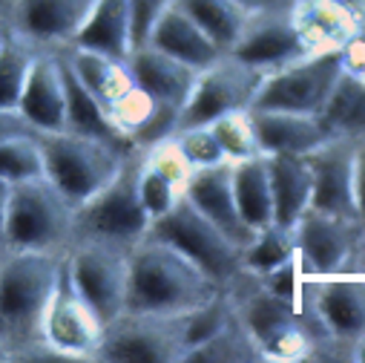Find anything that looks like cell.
<instances>
[{
    "instance_id": "6da1fadb",
    "label": "cell",
    "mask_w": 365,
    "mask_h": 363,
    "mask_svg": "<svg viewBox=\"0 0 365 363\" xmlns=\"http://www.w3.org/2000/svg\"><path fill=\"white\" fill-rule=\"evenodd\" d=\"M225 289L207 277L205 271L175 245L144 237L130 251L127 268V312H153V314H187L210 303Z\"/></svg>"
},
{
    "instance_id": "7a4b0ae2",
    "label": "cell",
    "mask_w": 365,
    "mask_h": 363,
    "mask_svg": "<svg viewBox=\"0 0 365 363\" xmlns=\"http://www.w3.org/2000/svg\"><path fill=\"white\" fill-rule=\"evenodd\" d=\"M63 257L66 251H4L0 257V337L9 352L41 340L43 312Z\"/></svg>"
},
{
    "instance_id": "3957f363",
    "label": "cell",
    "mask_w": 365,
    "mask_h": 363,
    "mask_svg": "<svg viewBox=\"0 0 365 363\" xmlns=\"http://www.w3.org/2000/svg\"><path fill=\"white\" fill-rule=\"evenodd\" d=\"M43 153V176L78 208L93 199L121 170L133 147L93 139L72 130H55L38 136Z\"/></svg>"
},
{
    "instance_id": "277c9868",
    "label": "cell",
    "mask_w": 365,
    "mask_h": 363,
    "mask_svg": "<svg viewBox=\"0 0 365 363\" xmlns=\"http://www.w3.org/2000/svg\"><path fill=\"white\" fill-rule=\"evenodd\" d=\"M233 312L259 343L267 363H311V337L299 312L270 294L256 274H242L227 286Z\"/></svg>"
},
{
    "instance_id": "5b68a950",
    "label": "cell",
    "mask_w": 365,
    "mask_h": 363,
    "mask_svg": "<svg viewBox=\"0 0 365 363\" xmlns=\"http://www.w3.org/2000/svg\"><path fill=\"white\" fill-rule=\"evenodd\" d=\"M75 237V205L46 176L18 182L9 191L4 248L6 251H58Z\"/></svg>"
},
{
    "instance_id": "8992f818",
    "label": "cell",
    "mask_w": 365,
    "mask_h": 363,
    "mask_svg": "<svg viewBox=\"0 0 365 363\" xmlns=\"http://www.w3.org/2000/svg\"><path fill=\"white\" fill-rule=\"evenodd\" d=\"M138 159L141 147H133L121 170L83 205L75 208L72 239H104L124 248H135L150 234V211L138 188Z\"/></svg>"
},
{
    "instance_id": "52a82bcc",
    "label": "cell",
    "mask_w": 365,
    "mask_h": 363,
    "mask_svg": "<svg viewBox=\"0 0 365 363\" xmlns=\"http://www.w3.org/2000/svg\"><path fill=\"white\" fill-rule=\"evenodd\" d=\"M187 354V314L121 312L104 326L96 363H181Z\"/></svg>"
},
{
    "instance_id": "ba28073f",
    "label": "cell",
    "mask_w": 365,
    "mask_h": 363,
    "mask_svg": "<svg viewBox=\"0 0 365 363\" xmlns=\"http://www.w3.org/2000/svg\"><path fill=\"white\" fill-rule=\"evenodd\" d=\"M150 237H158L175 245L181 254H187L222 289H227L245 271L242 248L222 228H216L187 197L150 225Z\"/></svg>"
},
{
    "instance_id": "9c48e42d",
    "label": "cell",
    "mask_w": 365,
    "mask_h": 363,
    "mask_svg": "<svg viewBox=\"0 0 365 363\" xmlns=\"http://www.w3.org/2000/svg\"><path fill=\"white\" fill-rule=\"evenodd\" d=\"M130 251L104 239H72L66 248L69 277L104 326L124 312Z\"/></svg>"
},
{
    "instance_id": "30bf717a",
    "label": "cell",
    "mask_w": 365,
    "mask_h": 363,
    "mask_svg": "<svg viewBox=\"0 0 365 363\" xmlns=\"http://www.w3.org/2000/svg\"><path fill=\"white\" fill-rule=\"evenodd\" d=\"M345 69L342 52L308 55L277 72H267L253 96V110H285L319 116L336 78Z\"/></svg>"
},
{
    "instance_id": "8fae6325",
    "label": "cell",
    "mask_w": 365,
    "mask_h": 363,
    "mask_svg": "<svg viewBox=\"0 0 365 363\" xmlns=\"http://www.w3.org/2000/svg\"><path fill=\"white\" fill-rule=\"evenodd\" d=\"M101 334H104V323L75 289L66 268V257H63L58 283L43 312L41 340L63 352L72 363H96V349L101 343Z\"/></svg>"
},
{
    "instance_id": "7c38bea8",
    "label": "cell",
    "mask_w": 365,
    "mask_h": 363,
    "mask_svg": "<svg viewBox=\"0 0 365 363\" xmlns=\"http://www.w3.org/2000/svg\"><path fill=\"white\" fill-rule=\"evenodd\" d=\"M262 78H264V72H259L256 66H247L225 52L216 64H210L207 69L199 72L193 93L178 116V127L210 124L219 116H227L236 110H250Z\"/></svg>"
},
{
    "instance_id": "4fadbf2b",
    "label": "cell",
    "mask_w": 365,
    "mask_h": 363,
    "mask_svg": "<svg viewBox=\"0 0 365 363\" xmlns=\"http://www.w3.org/2000/svg\"><path fill=\"white\" fill-rule=\"evenodd\" d=\"M236 61L256 66L259 72H277L288 64L308 58V46L291 18L288 4H264L250 12L247 26L242 29L239 41L227 49Z\"/></svg>"
},
{
    "instance_id": "5bb4252c",
    "label": "cell",
    "mask_w": 365,
    "mask_h": 363,
    "mask_svg": "<svg viewBox=\"0 0 365 363\" xmlns=\"http://www.w3.org/2000/svg\"><path fill=\"white\" fill-rule=\"evenodd\" d=\"M297 254L314 277L354 274V259L362 239V222L308 208L294 225Z\"/></svg>"
},
{
    "instance_id": "9a60e30c",
    "label": "cell",
    "mask_w": 365,
    "mask_h": 363,
    "mask_svg": "<svg viewBox=\"0 0 365 363\" xmlns=\"http://www.w3.org/2000/svg\"><path fill=\"white\" fill-rule=\"evenodd\" d=\"M305 161L311 167V208L359 222L354 191L356 144L328 139L311 153H305Z\"/></svg>"
},
{
    "instance_id": "2e32d148",
    "label": "cell",
    "mask_w": 365,
    "mask_h": 363,
    "mask_svg": "<svg viewBox=\"0 0 365 363\" xmlns=\"http://www.w3.org/2000/svg\"><path fill=\"white\" fill-rule=\"evenodd\" d=\"M96 0H12L4 29L18 32L43 49H61L75 41Z\"/></svg>"
},
{
    "instance_id": "e0dca14e",
    "label": "cell",
    "mask_w": 365,
    "mask_h": 363,
    "mask_svg": "<svg viewBox=\"0 0 365 363\" xmlns=\"http://www.w3.org/2000/svg\"><path fill=\"white\" fill-rule=\"evenodd\" d=\"M190 176H193V167L173 136L141 147L138 188H141V199H144L153 222L161 219L167 211H173L185 199Z\"/></svg>"
},
{
    "instance_id": "ac0fdd59",
    "label": "cell",
    "mask_w": 365,
    "mask_h": 363,
    "mask_svg": "<svg viewBox=\"0 0 365 363\" xmlns=\"http://www.w3.org/2000/svg\"><path fill=\"white\" fill-rule=\"evenodd\" d=\"M18 110L38 133L66 130V86L58 49H38Z\"/></svg>"
},
{
    "instance_id": "d6986e66",
    "label": "cell",
    "mask_w": 365,
    "mask_h": 363,
    "mask_svg": "<svg viewBox=\"0 0 365 363\" xmlns=\"http://www.w3.org/2000/svg\"><path fill=\"white\" fill-rule=\"evenodd\" d=\"M127 64H130V72L135 78V84L144 89L150 99H155L158 104L175 110L181 116L185 110L193 86H196V78L202 69H193L190 64L178 61L155 46H138L127 55Z\"/></svg>"
},
{
    "instance_id": "ffe728a7",
    "label": "cell",
    "mask_w": 365,
    "mask_h": 363,
    "mask_svg": "<svg viewBox=\"0 0 365 363\" xmlns=\"http://www.w3.org/2000/svg\"><path fill=\"white\" fill-rule=\"evenodd\" d=\"M61 52H63L66 64L72 66V72L81 78V84L89 89V96L101 104L107 119H113V113L138 89L127 58H115V55L96 52V49H83V46H75V44L61 46Z\"/></svg>"
},
{
    "instance_id": "44dd1931",
    "label": "cell",
    "mask_w": 365,
    "mask_h": 363,
    "mask_svg": "<svg viewBox=\"0 0 365 363\" xmlns=\"http://www.w3.org/2000/svg\"><path fill=\"white\" fill-rule=\"evenodd\" d=\"M185 197L216 228H222L239 248L247 245L253 231L245 225V219L239 217V208H236V197H233V161H222V164H213V167L193 170Z\"/></svg>"
},
{
    "instance_id": "7402d4cb",
    "label": "cell",
    "mask_w": 365,
    "mask_h": 363,
    "mask_svg": "<svg viewBox=\"0 0 365 363\" xmlns=\"http://www.w3.org/2000/svg\"><path fill=\"white\" fill-rule=\"evenodd\" d=\"M288 6L311 55L342 52L365 29V24L334 0H288Z\"/></svg>"
},
{
    "instance_id": "603a6c76",
    "label": "cell",
    "mask_w": 365,
    "mask_h": 363,
    "mask_svg": "<svg viewBox=\"0 0 365 363\" xmlns=\"http://www.w3.org/2000/svg\"><path fill=\"white\" fill-rule=\"evenodd\" d=\"M253 127L262 156H305L325 141L317 116L285 110H253Z\"/></svg>"
},
{
    "instance_id": "cb8c5ba5",
    "label": "cell",
    "mask_w": 365,
    "mask_h": 363,
    "mask_svg": "<svg viewBox=\"0 0 365 363\" xmlns=\"http://www.w3.org/2000/svg\"><path fill=\"white\" fill-rule=\"evenodd\" d=\"M147 44L173 55V58H178V61L190 64L193 69H207L210 64H216L225 55L213 44V38L193 18H187L185 12H181L175 4L161 15V21L155 24Z\"/></svg>"
},
{
    "instance_id": "d4e9b609",
    "label": "cell",
    "mask_w": 365,
    "mask_h": 363,
    "mask_svg": "<svg viewBox=\"0 0 365 363\" xmlns=\"http://www.w3.org/2000/svg\"><path fill=\"white\" fill-rule=\"evenodd\" d=\"M270 194H273V222L294 228L299 217L311 208V167L305 156H267Z\"/></svg>"
},
{
    "instance_id": "484cf974",
    "label": "cell",
    "mask_w": 365,
    "mask_h": 363,
    "mask_svg": "<svg viewBox=\"0 0 365 363\" xmlns=\"http://www.w3.org/2000/svg\"><path fill=\"white\" fill-rule=\"evenodd\" d=\"M317 119L325 133V141L339 139V141L362 144L365 141V81L342 69Z\"/></svg>"
},
{
    "instance_id": "4316f807",
    "label": "cell",
    "mask_w": 365,
    "mask_h": 363,
    "mask_svg": "<svg viewBox=\"0 0 365 363\" xmlns=\"http://www.w3.org/2000/svg\"><path fill=\"white\" fill-rule=\"evenodd\" d=\"M75 46L107 52L115 58H127L133 52L130 32V0H96L93 12L78 29Z\"/></svg>"
},
{
    "instance_id": "83f0119b",
    "label": "cell",
    "mask_w": 365,
    "mask_h": 363,
    "mask_svg": "<svg viewBox=\"0 0 365 363\" xmlns=\"http://www.w3.org/2000/svg\"><path fill=\"white\" fill-rule=\"evenodd\" d=\"M233 197L239 217L250 231H259L273 222V194H270V170L267 156L233 161Z\"/></svg>"
},
{
    "instance_id": "f1b7e54d",
    "label": "cell",
    "mask_w": 365,
    "mask_h": 363,
    "mask_svg": "<svg viewBox=\"0 0 365 363\" xmlns=\"http://www.w3.org/2000/svg\"><path fill=\"white\" fill-rule=\"evenodd\" d=\"M58 61H61L63 86H66V130L93 136V139H104V141H115V144H127L118 136V130L113 127V121L107 119V113L101 110V104L89 96V89L72 72V66L66 64L61 49H58ZM127 147H133V144H127Z\"/></svg>"
},
{
    "instance_id": "f546056e",
    "label": "cell",
    "mask_w": 365,
    "mask_h": 363,
    "mask_svg": "<svg viewBox=\"0 0 365 363\" xmlns=\"http://www.w3.org/2000/svg\"><path fill=\"white\" fill-rule=\"evenodd\" d=\"M175 6L187 18H193L222 52H227L239 41L253 12L242 6L239 0H175Z\"/></svg>"
},
{
    "instance_id": "4dcf8cb0",
    "label": "cell",
    "mask_w": 365,
    "mask_h": 363,
    "mask_svg": "<svg viewBox=\"0 0 365 363\" xmlns=\"http://www.w3.org/2000/svg\"><path fill=\"white\" fill-rule=\"evenodd\" d=\"M181 363H267L259 343L233 314L216 334L196 343Z\"/></svg>"
},
{
    "instance_id": "1f68e13d",
    "label": "cell",
    "mask_w": 365,
    "mask_h": 363,
    "mask_svg": "<svg viewBox=\"0 0 365 363\" xmlns=\"http://www.w3.org/2000/svg\"><path fill=\"white\" fill-rule=\"evenodd\" d=\"M38 49L43 46H35L32 41L21 38L12 29L4 32V41H0V107L18 110V101H21V93L26 86Z\"/></svg>"
},
{
    "instance_id": "d6a6232c",
    "label": "cell",
    "mask_w": 365,
    "mask_h": 363,
    "mask_svg": "<svg viewBox=\"0 0 365 363\" xmlns=\"http://www.w3.org/2000/svg\"><path fill=\"white\" fill-rule=\"evenodd\" d=\"M297 254V234L294 228H282L277 222H270L247 239L242 248V268L247 274H267L270 268H277L288 257Z\"/></svg>"
},
{
    "instance_id": "836d02e7",
    "label": "cell",
    "mask_w": 365,
    "mask_h": 363,
    "mask_svg": "<svg viewBox=\"0 0 365 363\" xmlns=\"http://www.w3.org/2000/svg\"><path fill=\"white\" fill-rule=\"evenodd\" d=\"M210 130L216 133L227 161H245V159L262 156L250 110H236V113L219 116L216 121H210Z\"/></svg>"
},
{
    "instance_id": "e575fe53",
    "label": "cell",
    "mask_w": 365,
    "mask_h": 363,
    "mask_svg": "<svg viewBox=\"0 0 365 363\" xmlns=\"http://www.w3.org/2000/svg\"><path fill=\"white\" fill-rule=\"evenodd\" d=\"M38 136H12L0 141V179L18 185V182L43 176V153Z\"/></svg>"
},
{
    "instance_id": "d590c367",
    "label": "cell",
    "mask_w": 365,
    "mask_h": 363,
    "mask_svg": "<svg viewBox=\"0 0 365 363\" xmlns=\"http://www.w3.org/2000/svg\"><path fill=\"white\" fill-rule=\"evenodd\" d=\"M175 144L181 147L185 159L190 161L193 170H202V167H213V164H222L227 161L216 133L210 130V124H193V127H178L173 133Z\"/></svg>"
},
{
    "instance_id": "8d00e7d4",
    "label": "cell",
    "mask_w": 365,
    "mask_h": 363,
    "mask_svg": "<svg viewBox=\"0 0 365 363\" xmlns=\"http://www.w3.org/2000/svg\"><path fill=\"white\" fill-rule=\"evenodd\" d=\"M175 4V0H130V32H133V49L147 46L155 24L161 15Z\"/></svg>"
},
{
    "instance_id": "74e56055",
    "label": "cell",
    "mask_w": 365,
    "mask_h": 363,
    "mask_svg": "<svg viewBox=\"0 0 365 363\" xmlns=\"http://www.w3.org/2000/svg\"><path fill=\"white\" fill-rule=\"evenodd\" d=\"M12 136H38V130L21 116V110L0 107V141H6Z\"/></svg>"
},
{
    "instance_id": "f35d334b",
    "label": "cell",
    "mask_w": 365,
    "mask_h": 363,
    "mask_svg": "<svg viewBox=\"0 0 365 363\" xmlns=\"http://www.w3.org/2000/svg\"><path fill=\"white\" fill-rule=\"evenodd\" d=\"M342 58H345V69L359 81H365V29L342 49Z\"/></svg>"
},
{
    "instance_id": "ab89813d",
    "label": "cell",
    "mask_w": 365,
    "mask_h": 363,
    "mask_svg": "<svg viewBox=\"0 0 365 363\" xmlns=\"http://www.w3.org/2000/svg\"><path fill=\"white\" fill-rule=\"evenodd\" d=\"M354 191H356V214L365 231V141L356 144V167H354Z\"/></svg>"
},
{
    "instance_id": "60d3db41",
    "label": "cell",
    "mask_w": 365,
    "mask_h": 363,
    "mask_svg": "<svg viewBox=\"0 0 365 363\" xmlns=\"http://www.w3.org/2000/svg\"><path fill=\"white\" fill-rule=\"evenodd\" d=\"M9 191H12V185L9 182H4L0 179V257H4V228H6V208H9Z\"/></svg>"
},
{
    "instance_id": "b9f144b4",
    "label": "cell",
    "mask_w": 365,
    "mask_h": 363,
    "mask_svg": "<svg viewBox=\"0 0 365 363\" xmlns=\"http://www.w3.org/2000/svg\"><path fill=\"white\" fill-rule=\"evenodd\" d=\"M334 4H339V6H345L359 24H365V0H334Z\"/></svg>"
},
{
    "instance_id": "7bdbcfd3",
    "label": "cell",
    "mask_w": 365,
    "mask_h": 363,
    "mask_svg": "<svg viewBox=\"0 0 365 363\" xmlns=\"http://www.w3.org/2000/svg\"><path fill=\"white\" fill-rule=\"evenodd\" d=\"M354 274L365 277V231H362V239H359V248H356V259H354Z\"/></svg>"
},
{
    "instance_id": "ee69618b",
    "label": "cell",
    "mask_w": 365,
    "mask_h": 363,
    "mask_svg": "<svg viewBox=\"0 0 365 363\" xmlns=\"http://www.w3.org/2000/svg\"><path fill=\"white\" fill-rule=\"evenodd\" d=\"M354 363H365V334L354 343Z\"/></svg>"
},
{
    "instance_id": "f6af8a7d",
    "label": "cell",
    "mask_w": 365,
    "mask_h": 363,
    "mask_svg": "<svg viewBox=\"0 0 365 363\" xmlns=\"http://www.w3.org/2000/svg\"><path fill=\"white\" fill-rule=\"evenodd\" d=\"M12 360V352H9V346H6V340L0 337V363H9Z\"/></svg>"
},
{
    "instance_id": "bcb514c9",
    "label": "cell",
    "mask_w": 365,
    "mask_h": 363,
    "mask_svg": "<svg viewBox=\"0 0 365 363\" xmlns=\"http://www.w3.org/2000/svg\"><path fill=\"white\" fill-rule=\"evenodd\" d=\"M9 6H12V0H0V26L6 24V15H9Z\"/></svg>"
},
{
    "instance_id": "7dc6e473",
    "label": "cell",
    "mask_w": 365,
    "mask_h": 363,
    "mask_svg": "<svg viewBox=\"0 0 365 363\" xmlns=\"http://www.w3.org/2000/svg\"><path fill=\"white\" fill-rule=\"evenodd\" d=\"M239 4L247 9H259V6H264V0H239Z\"/></svg>"
},
{
    "instance_id": "c3c4849f",
    "label": "cell",
    "mask_w": 365,
    "mask_h": 363,
    "mask_svg": "<svg viewBox=\"0 0 365 363\" xmlns=\"http://www.w3.org/2000/svg\"><path fill=\"white\" fill-rule=\"evenodd\" d=\"M264 4H288V0H264Z\"/></svg>"
},
{
    "instance_id": "681fc988",
    "label": "cell",
    "mask_w": 365,
    "mask_h": 363,
    "mask_svg": "<svg viewBox=\"0 0 365 363\" xmlns=\"http://www.w3.org/2000/svg\"><path fill=\"white\" fill-rule=\"evenodd\" d=\"M4 32H6V29H4V26H0V41H4Z\"/></svg>"
}]
</instances>
